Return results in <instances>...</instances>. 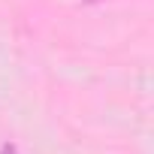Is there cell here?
Returning a JSON list of instances; mask_svg holds the SVG:
<instances>
[{
  "mask_svg": "<svg viewBox=\"0 0 154 154\" xmlns=\"http://www.w3.org/2000/svg\"><path fill=\"white\" fill-rule=\"evenodd\" d=\"M0 154H18V151H15L12 145H3V148H0Z\"/></svg>",
  "mask_w": 154,
  "mask_h": 154,
  "instance_id": "6da1fadb",
  "label": "cell"
}]
</instances>
